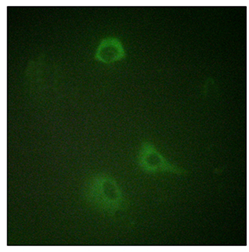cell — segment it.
<instances>
[{"label":"cell","mask_w":249,"mask_h":252,"mask_svg":"<svg viewBox=\"0 0 249 252\" xmlns=\"http://www.w3.org/2000/svg\"><path fill=\"white\" fill-rule=\"evenodd\" d=\"M83 195L87 203L110 217L129 207V200L114 177L103 173L95 174L87 180Z\"/></svg>","instance_id":"cell-1"},{"label":"cell","mask_w":249,"mask_h":252,"mask_svg":"<svg viewBox=\"0 0 249 252\" xmlns=\"http://www.w3.org/2000/svg\"><path fill=\"white\" fill-rule=\"evenodd\" d=\"M137 164L143 172L149 174L169 173L177 175H186L187 170L171 163L159 152L156 145L144 141L137 154Z\"/></svg>","instance_id":"cell-2"},{"label":"cell","mask_w":249,"mask_h":252,"mask_svg":"<svg viewBox=\"0 0 249 252\" xmlns=\"http://www.w3.org/2000/svg\"><path fill=\"white\" fill-rule=\"evenodd\" d=\"M126 51L120 38L109 36L99 41L94 55V59L106 64L123 60Z\"/></svg>","instance_id":"cell-3"}]
</instances>
